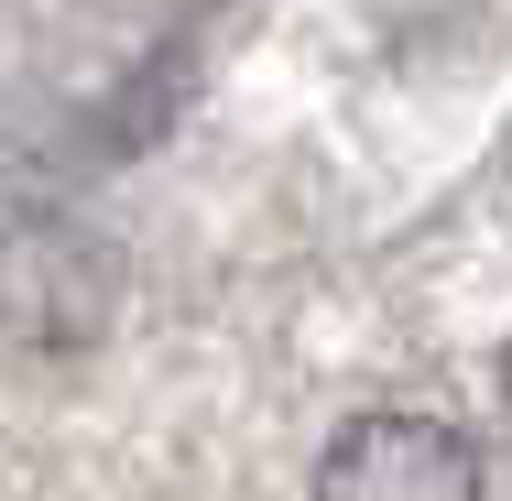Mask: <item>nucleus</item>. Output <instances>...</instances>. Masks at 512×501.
I'll use <instances>...</instances> for the list:
<instances>
[{"instance_id":"f03ea898","label":"nucleus","mask_w":512,"mask_h":501,"mask_svg":"<svg viewBox=\"0 0 512 501\" xmlns=\"http://www.w3.org/2000/svg\"><path fill=\"white\" fill-rule=\"evenodd\" d=\"M502 414H512V349H502Z\"/></svg>"},{"instance_id":"f257e3e1","label":"nucleus","mask_w":512,"mask_h":501,"mask_svg":"<svg viewBox=\"0 0 512 501\" xmlns=\"http://www.w3.org/2000/svg\"><path fill=\"white\" fill-rule=\"evenodd\" d=\"M316 501H480V447L447 414H349L316 458Z\"/></svg>"}]
</instances>
